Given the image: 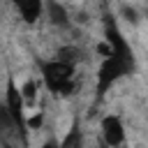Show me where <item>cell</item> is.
<instances>
[{"instance_id":"3","label":"cell","mask_w":148,"mask_h":148,"mask_svg":"<svg viewBox=\"0 0 148 148\" xmlns=\"http://www.w3.org/2000/svg\"><path fill=\"white\" fill-rule=\"evenodd\" d=\"M5 106L9 109V113L14 116V120L23 127V130H28V125H25V116H23V106H25V99H23V95H21V88H16V83H14V79L9 76V81H7V92H5Z\"/></svg>"},{"instance_id":"10","label":"cell","mask_w":148,"mask_h":148,"mask_svg":"<svg viewBox=\"0 0 148 148\" xmlns=\"http://www.w3.org/2000/svg\"><path fill=\"white\" fill-rule=\"evenodd\" d=\"M79 143H81V136H79V127H76V123H74L72 130H69V134L62 139V146L69 148V146H79Z\"/></svg>"},{"instance_id":"7","label":"cell","mask_w":148,"mask_h":148,"mask_svg":"<svg viewBox=\"0 0 148 148\" xmlns=\"http://www.w3.org/2000/svg\"><path fill=\"white\" fill-rule=\"evenodd\" d=\"M46 14H49V18H51L53 25H60V28L69 25V16H67L65 7H62L58 0H49V2H46Z\"/></svg>"},{"instance_id":"9","label":"cell","mask_w":148,"mask_h":148,"mask_svg":"<svg viewBox=\"0 0 148 148\" xmlns=\"http://www.w3.org/2000/svg\"><path fill=\"white\" fill-rule=\"evenodd\" d=\"M56 58H60V60H65V62H76V58H79V51L74 49V46H65V49H60L58 51V56Z\"/></svg>"},{"instance_id":"2","label":"cell","mask_w":148,"mask_h":148,"mask_svg":"<svg viewBox=\"0 0 148 148\" xmlns=\"http://www.w3.org/2000/svg\"><path fill=\"white\" fill-rule=\"evenodd\" d=\"M39 69H42V79H44V83L51 92L69 95L74 90V81H72L74 65L72 62L56 58V60H49V62H39Z\"/></svg>"},{"instance_id":"4","label":"cell","mask_w":148,"mask_h":148,"mask_svg":"<svg viewBox=\"0 0 148 148\" xmlns=\"http://www.w3.org/2000/svg\"><path fill=\"white\" fill-rule=\"evenodd\" d=\"M0 139H2V141L16 139V141H21V143H28L25 130L14 120V116L9 113V109H7L5 104H0Z\"/></svg>"},{"instance_id":"12","label":"cell","mask_w":148,"mask_h":148,"mask_svg":"<svg viewBox=\"0 0 148 148\" xmlns=\"http://www.w3.org/2000/svg\"><path fill=\"white\" fill-rule=\"evenodd\" d=\"M123 14L127 16V21H132V23H136V12H134L132 7H123Z\"/></svg>"},{"instance_id":"11","label":"cell","mask_w":148,"mask_h":148,"mask_svg":"<svg viewBox=\"0 0 148 148\" xmlns=\"http://www.w3.org/2000/svg\"><path fill=\"white\" fill-rule=\"evenodd\" d=\"M42 118H44V116H42V113H37V116H32V118H30L25 125H28L30 130H39V125H42Z\"/></svg>"},{"instance_id":"5","label":"cell","mask_w":148,"mask_h":148,"mask_svg":"<svg viewBox=\"0 0 148 148\" xmlns=\"http://www.w3.org/2000/svg\"><path fill=\"white\" fill-rule=\"evenodd\" d=\"M102 136L106 146H120L125 141V127L118 116H104L102 118Z\"/></svg>"},{"instance_id":"1","label":"cell","mask_w":148,"mask_h":148,"mask_svg":"<svg viewBox=\"0 0 148 148\" xmlns=\"http://www.w3.org/2000/svg\"><path fill=\"white\" fill-rule=\"evenodd\" d=\"M134 69V51L132 53H118V51H109L104 62L99 65L97 72V97H104V92L125 74H130Z\"/></svg>"},{"instance_id":"8","label":"cell","mask_w":148,"mask_h":148,"mask_svg":"<svg viewBox=\"0 0 148 148\" xmlns=\"http://www.w3.org/2000/svg\"><path fill=\"white\" fill-rule=\"evenodd\" d=\"M21 95H23L25 104H32V102H35V95H37V83H35L32 79L25 81V83L21 86Z\"/></svg>"},{"instance_id":"6","label":"cell","mask_w":148,"mask_h":148,"mask_svg":"<svg viewBox=\"0 0 148 148\" xmlns=\"http://www.w3.org/2000/svg\"><path fill=\"white\" fill-rule=\"evenodd\" d=\"M16 7H18V12H21V16H23V21L25 23H35L37 18H39V14H42V0H12Z\"/></svg>"}]
</instances>
